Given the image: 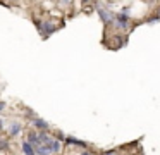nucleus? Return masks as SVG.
I'll return each instance as SVG.
<instances>
[{"label":"nucleus","instance_id":"nucleus-1","mask_svg":"<svg viewBox=\"0 0 160 155\" xmlns=\"http://www.w3.org/2000/svg\"><path fill=\"white\" fill-rule=\"evenodd\" d=\"M112 23H114L115 28H119V29H128L129 28V14H126V12L117 14V16H114Z\"/></svg>","mask_w":160,"mask_h":155},{"label":"nucleus","instance_id":"nucleus-2","mask_svg":"<svg viewBox=\"0 0 160 155\" xmlns=\"http://www.w3.org/2000/svg\"><path fill=\"white\" fill-rule=\"evenodd\" d=\"M98 16H100V19H102L103 24L112 23V19H114V14H112L110 10H107V9H102V7H98Z\"/></svg>","mask_w":160,"mask_h":155},{"label":"nucleus","instance_id":"nucleus-3","mask_svg":"<svg viewBox=\"0 0 160 155\" xmlns=\"http://www.w3.org/2000/svg\"><path fill=\"white\" fill-rule=\"evenodd\" d=\"M55 29H57V28L53 26V24L50 23V21H45V23H42V28H40V31H42V33L45 34V36H48V34H52Z\"/></svg>","mask_w":160,"mask_h":155},{"label":"nucleus","instance_id":"nucleus-4","mask_svg":"<svg viewBox=\"0 0 160 155\" xmlns=\"http://www.w3.org/2000/svg\"><path fill=\"white\" fill-rule=\"evenodd\" d=\"M33 126L38 127L40 131H47V129H48V124H47L43 119H40V117H33Z\"/></svg>","mask_w":160,"mask_h":155},{"label":"nucleus","instance_id":"nucleus-5","mask_svg":"<svg viewBox=\"0 0 160 155\" xmlns=\"http://www.w3.org/2000/svg\"><path fill=\"white\" fill-rule=\"evenodd\" d=\"M48 148H50V152H52V153H57V152H60V141L55 140V138H52V141H50Z\"/></svg>","mask_w":160,"mask_h":155},{"label":"nucleus","instance_id":"nucleus-6","mask_svg":"<svg viewBox=\"0 0 160 155\" xmlns=\"http://www.w3.org/2000/svg\"><path fill=\"white\" fill-rule=\"evenodd\" d=\"M21 129H22V127H21V124H19V122H12L9 133H11V136H18V134L21 133Z\"/></svg>","mask_w":160,"mask_h":155},{"label":"nucleus","instance_id":"nucleus-7","mask_svg":"<svg viewBox=\"0 0 160 155\" xmlns=\"http://www.w3.org/2000/svg\"><path fill=\"white\" fill-rule=\"evenodd\" d=\"M22 152H24L26 155H36L35 153V148H33L28 141H22Z\"/></svg>","mask_w":160,"mask_h":155},{"label":"nucleus","instance_id":"nucleus-8","mask_svg":"<svg viewBox=\"0 0 160 155\" xmlns=\"http://www.w3.org/2000/svg\"><path fill=\"white\" fill-rule=\"evenodd\" d=\"M67 143H71V145H76V147H81V148H84V147H86V143H83V141L76 140V138H67Z\"/></svg>","mask_w":160,"mask_h":155},{"label":"nucleus","instance_id":"nucleus-9","mask_svg":"<svg viewBox=\"0 0 160 155\" xmlns=\"http://www.w3.org/2000/svg\"><path fill=\"white\" fill-rule=\"evenodd\" d=\"M158 21H160V17H158V16H152V17H150V19H148V21H146V23H150V24H153V23H158Z\"/></svg>","mask_w":160,"mask_h":155},{"label":"nucleus","instance_id":"nucleus-10","mask_svg":"<svg viewBox=\"0 0 160 155\" xmlns=\"http://www.w3.org/2000/svg\"><path fill=\"white\" fill-rule=\"evenodd\" d=\"M2 148H7V141L5 140H0V150H2Z\"/></svg>","mask_w":160,"mask_h":155},{"label":"nucleus","instance_id":"nucleus-11","mask_svg":"<svg viewBox=\"0 0 160 155\" xmlns=\"http://www.w3.org/2000/svg\"><path fill=\"white\" fill-rule=\"evenodd\" d=\"M69 2H71V0H60V3H64V5H67Z\"/></svg>","mask_w":160,"mask_h":155},{"label":"nucleus","instance_id":"nucleus-12","mask_svg":"<svg viewBox=\"0 0 160 155\" xmlns=\"http://www.w3.org/2000/svg\"><path fill=\"white\" fill-rule=\"evenodd\" d=\"M4 107H5V103H4V102H0V110L4 109Z\"/></svg>","mask_w":160,"mask_h":155},{"label":"nucleus","instance_id":"nucleus-13","mask_svg":"<svg viewBox=\"0 0 160 155\" xmlns=\"http://www.w3.org/2000/svg\"><path fill=\"white\" fill-rule=\"evenodd\" d=\"M81 3H84V5H86V3H90V0H81Z\"/></svg>","mask_w":160,"mask_h":155},{"label":"nucleus","instance_id":"nucleus-14","mask_svg":"<svg viewBox=\"0 0 160 155\" xmlns=\"http://www.w3.org/2000/svg\"><path fill=\"white\" fill-rule=\"evenodd\" d=\"M81 155H91V153H90V152H83Z\"/></svg>","mask_w":160,"mask_h":155},{"label":"nucleus","instance_id":"nucleus-15","mask_svg":"<svg viewBox=\"0 0 160 155\" xmlns=\"http://www.w3.org/2000/svg\"><path fill=\"white\" fill-rule=\"evenodd\" d=\"M157 16H158V17H160V7H158V14H157Z\"/></svg>","mask_w":160,"mask_h":155}]
</instances>
